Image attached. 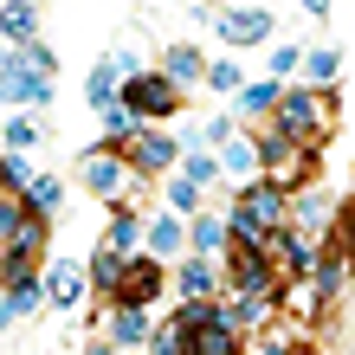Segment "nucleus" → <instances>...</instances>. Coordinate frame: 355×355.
Wrapping results in <instances>:
<instances>
[{
  "label": "nucleus",
  "mask_w": 355,
  "mask_h": 355,
  "mask_svg": "<svg viewBox=\"0 0 355 355\" xmlns=\"http://www.w3.org/2000/svg\"><path fill=\"white\" fill-rule=\"evenodd\" d=\"M349 245H355V207H349Z\"/></svg>",
  "instance_id": "4c0bfd02"
},
{
  "label": "nucleus",
  "mask_w": 355,
  "mask_h": 355,
  "mask_svg": "<svg viewBox=\"0 0 355 355\" xmlns=\"http://www.w3.org/2000/svg\"><path fill=\"white\" fill-rule=\"evenodd\" d=\"M278 103H284V97H278V85H245V91H239V110H245V116L278 110Z\"/></svg>",
  "instance_id": "a878e982"
},
{
  "label": "nucleus",
  "mask_w": 355,
  "mask_h": 355,
  "mask_svg": "<svg viewBox=\"0 0 355 355\" xmlns=\"http://www.w3.org/2000/svg\"><path fill=\"white\" fill-rule=\"evenodd\" d=\"M0 181H7V194H13V187H33L39 175H33V162H26V155H7V162H0Z\"/></svg>",
  "instance_id": "c85d7f7f"
},
{
  "label": "nucleus",
  "mask_w": 355,
  "mask_h": 355,
  "mask_svg": "<svg viewBox=\"0 0 355 355\" xmlns=\"http://www.w3.org/2000/svg\"><path fill=\"white\" fill-rule=\"evenodd\" d=\"M168 200H175V207H194V200H200V187L187 181V175H175V181H168Z\"/></svg>",
  "instance_id": "72a5a7b5"
},
{
  "label": "nucleus",
  "mask_w": 355,
  "mask_h": 355,
  "mask_svg": "<svg viewBox=\"0 0 355 355\" xmlns=\"http://www.w3.org/2000/svg\"><path fill=\"white\" fill-rule=\"evenodd\" d=\"M85 284H91V271L85 265H52L46 271V304H58V310H78V304H85Z\"/></svg>",
  "instance_id": "9d476101"
},
{
  "label": "nucleus",
  "mask_w": 355,
  "mask_h": 355,
  "mask_svg": "<svg viewBox=\"0 0 355 355\" xmlns=\"http://www.w3.org/2000/svg\"><path fill=\"white\" fill-rule=\"evenodd\" d=\"M175 278H181V297L187 304H207V297H214V284H220V271H214V259H187Z\"/></svg>",
  "instance_id": "f8f14e48"
},
{
  "label": "nucleus",
  "mask_w": 355,
  "mask_h": 355,
  "mask_svg": "<svg viewBox=\"0 0 355 355\" xmlns=\"http://www.w3.org/2000/svg\"><path fill=\"white\" fill-rule=\"evenodd\" d=\"M207 65H200V52L194 46H168V78H175V85H187V78H200Z\"/></svg>",
  "instance_id": "5701e85b"
},
{
  "label": "nucleus",
  "mask_w": 355,
  "mask_h": 355,
  "mask_svg": "<svg viewBox=\"0 0 355 355\" xmlns=\"http://www.w3.org/2000/svg\"><path fill=\"white\" fill-rule=\"evenodd\" d=\"M226 175H233V181H245V187H252V175L265 168V155H259V142H245V136H233V142H226Z\"/></svg>",
  "instance_id": "4468645a"
},
{
  "label": "nucleus",
  "mask_w": 355,
  "mask_h": 355,
  "mask_svg": "<svg viewBox=\"0 0 355 355\" xmlns=\"http://www.w3.org/2000/svg\"><path fill=\"white\" fill-rule=\"evenodd\" d=\"M155 355H187V329L181 323H168V329H155V343H149Z\"/></svg>",
  "instance_id": "7c9ffc66"
},
{
  "label": "nucleus",
  "mask_w": 355,
  "mask_h": 355,
  "mask_svg": "<svg viewBox=\"0 0 355 355\" xmlns=\"http://www.w3.org/2000/svg\"><path fill=\"white\" fill-rule=\"evenodd\" d=\"M123 278H130V259H116V252H97V265H91V284L103 291V297H123Z\"/></svg>",
  "instance_id": "2eb2a0df"
},
{
  "label": "nucleus",
  "mask_w": 355,
  "mask_h": 355,
  "mask_svg": "<svg viewBox=\"0 0 355 355\" xmlns=\"http://www.w3.org/2000/svg\"><path fill=\"white\" fill-rule=\"evenodd\" d=\"M175 155H181V142H175V136H162V130H142L130 149H123V162H130L136 175H149V168H175Z\"/></svg>",
  "instance_id": "6e6552de"
},
{
  "label": "nucleus",
  "mask_w": 355,
  "mask_h": 355,
  "mask_svg": "<svg viewBox=\"0 0 355 355\" xmlns=\"http://www.w3.org/2000/svg\"><path fill=\"white\" fill-rule=\"evenodd\" d=\"M155 291H162V265H155V259H130V278H123V304L142 310Z\"/></svg>",
  "instance_id": "9b49d317"
},
{
  "label": "nucleus",
  "mask_w": 355,
  "mask_h": 355,
  "mask_svg": "<svg viewBox=\"0 0 355 355\" xmlns=\"http://www.w3.org/2000/svg\"><path fill=\"white\" fill-rule=\"evenodd\" d=\"M0 245H7V284L13 278H39V245H46V214L39 207H19L7 194V207H0Z\"/></svg>",
  "instance_id": "f257e3e1"
},
{
  "label": "nucleus",
  "mask_w": 355,
  "mask_h": 355,
  "mask_svg": "<svg viewBox=\"0 0 355 355\" xmlns=\"http://www.w3.org/2000/svg\"><path fill=\"white\" fill-rule=\"evenodd\" d=\"M181 175L194 181V187H207V181H214V175H226V168H220L214 155H187V162H181Z\"/></svg>",
  "instance_id": "c756f323"
},
{
  "label": "nucleus",
  "mask_w": 355,
  "mask_h": 355,
  "mask_svg": "<svg viewBox=\"0 0 355 355\" xmlns=\"http://www.w3.org/2000/svg\"><path fill=\"white\" fill-rule=\"evenodd\" d=\"M58 200H65V187H58L52 175H39V181L26 187V207H39V214H52V207H58Z\"/></svg>",
  "instance_id": "bb28decb"
},
{
  "label": "nucleus",
  "mask_w": 355,
  "mask_h": 355,
  "mask_svg": "<svg viewBox=\"0 0 355 355\" xmlns=\"http://www.w3.org/2000/svg\"><path fill=\"white\" fill-rule=\"evenodd\" d=\"M207 85H214V91H239V65H226V58L207 65Z\"/></svg>",
  "instance_id": "473e14b6"
},
{
  "label": "nucleus",
  "mask_w": 355,
  "mask_h": 355,
  "mask_svg": "<svg viewBox=\"0 0 355 355\" xmlns=\"http://www.w3.org/2000/svg\"><path fill=\"white\" fill-rule=\"evenodd\" d=\"M284 220H291V200H284L271 181H252V187L239 194V207H233V233H239V245H265V239H278V233H284Z\"/></svg>",
  "instance_id": "f03ea898"
},
{
  "label": "nucleus",
  "mask_w": 355,
  "mask_h": 355,
  "mask_svg": "<svg viewBox=\"0 0 355 355\" xmlns=\"http://www.w3.org/2000/svg\"><path fill=\"white\" fill-rule=\"evenodd\" d=\"M271 71H297V46H278V52H271Z\"/></svg>",
  "instance_id": "f704fd0d"
},
{
  "label": "nucleus",
  "mask_w": 355,
  "mask_h": 355,
  "mask_svg": "<svg viewBox=\"0 0 355 355\" xmlns=\"http://www.w3.org/2000/svg\"><path fill=\"white\" fill-rule=\"evenodd\" d=\"M252 355H284V349H278V343H265V349H252Z\"/></svg>",
  "instance_id": "e433bc0d"
},
{
  "label": "nucleus",
  "mask_w": 355,
  "mask_h": 355,
  "mask_svg": "<svg viewBox=\"0 0 355 355\" xmlns=\"http://www.w3.org/2000/svg\"><path fill=\"white\" fill-rule=\"evenodd\" d=\"M336 65H343V52H336V46H317V52L304 58V71L317 78V85H336Z\"/></svg>",
  "instance_id": "b1692460"
},
{
  "label": "nucleus",
  "mask_w": 355,
  "mask_h": 355,
  "mask_svg": "<svg viewBox=\"0 0 355 355\" xmlns=\"http://www.w3.org/2000/svg\"><path fill=\"white\" fill-rule=\"evenodd\" d=\"M103 323H110V343H116V349L155 343V336H149V323H142V310H130V304H116V310H110V317H103Z\"/></svg>",
  "instance_id": "ddd939ff"
},
{
  "label": "nucleus",
  "mask_w": 355,
  "mask_h": 355,
  "mask_svg": "<svg viewBox=\"0 0 355 355\" xmlns=\"http://www.w3.org/2000/svg\"><path fill=\"white\" fill-rule=\"evenodd\" d=\"M310 284H317L323 297H336V291H343V259H317V271H310Z\"/></svg>",
  "instance_id": "cd10ccee"
},
{
  "label": "nucleus",
  "mask_w": 355,
  "mask_h": 355,
  "mask_svg": "<svg viewBox=\"0 0 355 355\" xmlns=\"http://www.w3.org/2000/svg\"><path fill=\"white\" fill-rule=\"evenodd\" d=\"M33 149V123L26 116H7V155H26Z\"/></svg>",
  "instance_id": "2f4dec72"
},
{
  "label": "nucleus",
  "mask_w": 355,
  "mask_h": 355,
  "mask_svg": "<svg viewBox=\"0 0 355 355\" xmlns=\"http://www.w3.org/2000/svg\"><path fill=\"white\" fill-rule=\"evenodd\" d=\"M39 297H46V284H39V278H13V284H7V323L33 317V310H39Z\"/></svg>",
  "instance_id": "f3484780"
},
{
  "label": "nucleus",
  "mask_w": 355,
  "mask_h": 355,
  "mask_svg": "<svg viewBox=\"0 0 355 355\" xmlns=\"http://www.w3.org/2000/svg\"><path fill=\"white\" fill-rule=\"evenodd\" d=\"M259 155H265V168H271V187H304L310 181V142H291V136H278L271 130L265 142H259Z\"/></svg>",
  "instance_id": "39448f33"
},
{
  "label": "nucleus",
  "mask_w": 355,
  "mask_h": 355,
  "mask_svg": "<svg viewBox=\"0 0 355 355\" xmlns=\"http://www.w3.org/2000/svg\"><path fill=\"white\" fill-rule=\"evenodd\" d=\"M291 220H297V226H304V233H323V226H329V207H323L317 194H304L297 207H291Z\"/></svg>",
  "instance_id": "393cba45"
},
{
  "label": "nucleus",
  "mask_w": 355,
  "mask_h": 355,
  "mask_svg": "<svg viewBox=\"0 0 355 355\" xmlns=\"http://www.w3.org/2000/svg\"><path fill=\"white\" fill-rule=\"evenodd\" d=\"M0 26H7V46H26L33 26H39V7H7V19H0Z\"/></svg>",
  "instance_id": "4be33fe9"
},
{
  "label": "nucleus",
  "mask_w": 355,
  "mask_h": 355,
  "mask_svg": "<svg viewBox=\"0 0 355 355\" xmlns=\"http://www.w3.org/2000/svg\"><path fill=\"white\" fill-rule=\"evenodd\" d=\"M214 19H220V39H226V46H252V39L271 33V13H265V7H226V13H214Z\"/></svg>",
  "instance_id": "1a4fd4ad"
},
{
  "label": "nucleus",
  "mask_w": 355,
  "mask_h": 355,
  "mask_svg": "<svg viewBox=\"0 0 355 355\" xmlns=\"http://www.w3.org/2000/svg\"><path fill=\"white\" fill-rule=\"evenodd\" d=\"M123 103H130L136 116H175L181 91H175V78H168V71H136V78H130V91H123Z\"/></svg>",
  "instance_id": "423d86ee"
},
{
  "label": "nucleus",
  "mask_w": 355,
  "mask_h": 355,
  "mask_svg": "<svg viewBox=\"0 0 355 355\" xmlns=\"http://www.w3.org/2000/svg\"><path fill=\"white\" fill-rule=\"evenodd\" d=\"M187 239H194V233H187L181 220H155V226H149V252H155V259H175Z\"/></svg>",
  "instance_id": "6ab92c4d"
},
{
  "label": "nucleus",
  "mask_w": 355,
  "mask_h": 355,
  "mask_svg": "<svg viewBox=\"0 0 355 355\" xmlns=\"http://www.w3.org/2000/svg\"><path fill=\"white\" fill-rule=\"evenodd\" d=\"M187 233H194V259H214V252H226V239H233V226H226V220H194Z\"/></svg>",
  "instance_id": "a211bd4d"
},
{
  "label": "nucleus",
  "mask_w": 355,
  "mask_h": 355,
  "mask_svg": "<svg viewBox=\"0 0 355 355\" xmlns=\"http://www.w3.org/2000/svg\"><path fill=\"white\" fill-rule=\"evenodd\" d=\"M278 136H291V142H317L323 130H329V97L323 91H291L284 103H278V123H271Z\"/></svg>",
  "instance_id": "20e7f679"
},
{
  "label": "nucleus",
  "mask_w": 355,
  "mask_h": 355,
  "mask_svg": "<svg viewBox=\"0 0 355 355\" xmlns=\"http://www.w3.org/2000/svg\"><path fill=\"white\" fill-rule=\"evenodd\" d=\"M91 355H116V343H91Z\"/></svg>",
  "instance_id": "c9c22d12"
},
{
  "label": "nucleus",
  "mask_w": 355,
  "mask_h": 355,
  "mask_svg": "<svg viewBox=\"0 0 355 355\" xmlns=\"http://www.w3.org/2000/svg\"><path fill=\"white\" fill-rule=\"evenodd\" d=\"M136 233H142V226H136V214H116V220H110V233H103V252H116V259H130V245H136Z\"/></svg>",
  "instance_id": "412c9836"
},
{
  "label": "nucleus",
  "mask_w": 355,
  "mask_h": 355,
  "mask_svg": "<svg viewBox=\"0 0 355 355\" xmlns=\"http://www.w3.org/2000/svg\"><path fill=\"white\" fill-rule=\"evenodd\" d=\"M116 71H123L116 58L91 65V85H85V91H91V103H97V116H110V110H116V103H110V97H116Z\"/></svg>",
  "instance_id": "dca6fc26"
},
{
  "label": "nucleus",
  "mask_w": 355,
  "mask_h": 355,
  "mask_svg": "<svg viewBox=\"0 0 355 355\" xmlns=\"http://www.w3.org/2000/svg\"><path fill=\"white\" fill-rule=\"evenodd\" d=\"M39 97H46V78H39V71L7 65V103H39Z\"/></svg>",
  "instance_id": "aec40b11"
},
{
  "label": "nucleus",
  "mask_w": 355,
  "mask_h": 355,
  "mask_svg": "<svg viewBox=\"0 0 355 355\" xmlns=\"http://www.w3.org/2000/svg\"><path fill=\"white\" fill-rule=\"evenodd\" d=\"M130 181H136V168L123 162V149L110 155V149H97V155H85V187L97 200H123L130 194Z\"/></svg>",
  "instance_id": "0eeeda50"
},
{
  "label": "nucleus",
  "mask_w": 355,
  "mask_h": 355,
  "mask_svg": "<svg viewBox=\"0 0 355 355\" xmlns=\"http://www.w3.org/2000/svg\"><path fill=\"white\" fill-rule=\"evenodd\" d=\"M175 323L187 329V355H239V310H220V304H187Z\"/></svg>",
  "instance_id": "7ed1b4c3"
}]
</instances>
